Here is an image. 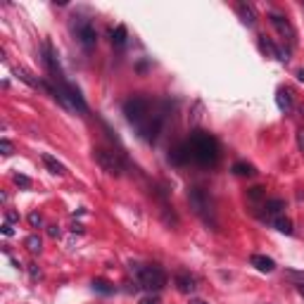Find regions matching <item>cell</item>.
<instances>
[{
    "instance_id": "obj_17",
    "label": "cell",
    "mask_w": 304,
    "mask_h": 304,
    "mask_svg": "<svg viewBox=\"0 0 304 304\" xmlns=\"http://www.w3.org/2000/svg\"><path fill=\"white\" fill-rule=\"evenodd\" d=\"M91 285L98 295H112V292H114V285H112L109 280H105V278H95Z\"/></svg>"
},
{
    "instance_id": "obj_29",
    "label": "cell",
    "mask_w": 304,
    "mask_h": 304,
    "mask_svg": "<svg viewBox=\"0 0 304 304\" xmlns=\"http://www.w3.org/2000/svg\"><path fill=\"white\" fill-rule=\"evenodd\" d=\"M297 147L304 152V129H300V131H297Z\"/></svg>"
},
{
    "instance_id": "obj_7",
    "label": "cell",
    "mask_w": 304,
    "mask_h": 304,
    "mask_svg": "<svg viewBox=\"0 0 304 304\" xmlns=\"http://www.w3.org/2000/svg\"><path fill=\"white\" fill-rule=\"evenodd\" d=\"M74 31H76V38H79V43L86 50H93V48H95V43H98V31L93 27V22L83 19V17H76Z\"/></svg>"
},
{
    "instance_id": "obj_30",
    "label": "cell",
    "mask_w": 304,
    "mask_h": 304,
    "mask_svg": "<svg viewBox=\"0 0 304 304\" xmlns=\"http://www.w3.org/2000/svg\"><path fill=\"white\" fill-rule=\"evenodd\" d=\"M48 236H50V238H60V228H57V226H50V228H48Z\"/></svg>"
},
{
    "instance_id": "obj_18",
    "label": "cell",
    "mask_w": 304,
    "mask_h": 304,
    "mask_svg": "<svg viewBox=\"0 0 304 304\" xmlns=\"http://www.w3.org/2000/svg\"><path fill=\"white\" fill-rule=\"evenodd\" d=\"M126 38H129V34H126V27H124V24L112 29V43H114L117 48H124V45H126Z\"/></svg>"
},
{
    "instance_id": "obj_23",
    "label": "cell",
    "mask_w": 304,
    "mask_h": 304,
    "mask_svg": "<svg viewBox=\"0 0 304 304\" xmlns=\"http://www.w3.org/2000/svg\"><path fill=\"white\" fill-rule=\"evenodd\" d=\"M288 276L297 280V290H300V295H302V297H304V276H300V273H295V271H290Z\"/></svg>"
},
{
    "instance_id": "obj_14",
    "label": "cell",
    "mask_w": 304,
    "mask_h": 304,
    "mask_svg": "<svg viewBox=\"0 0 304 304\" xmlns=\"http://www.w3.org/2000/svg\"><path fill=\"white\" fill-rule=\"evenodd\" d=\"M285 209V202L280 198H273V200H266L264 202V212H266V216H280V212Z\"/></svg>"
},
{
    "instance_id": "obj_20",
    "label": "cell",
    "mask_w": 304,
    "mask_h": 304,
    "mask_svg": "<svg viewBox=\"0 0 304 304\" xmlns=\"http://www.w3.org/2000/svg\"><path fill=\"white\" fill-rule=\"evenodd\" d=\"M24 247H27L31 254H40V250H43V240L34 233V236H29V238L24 240Z\"/></svg>"
},
{
    "instance_id": "obj_33",
    "label": "cell",
    "mask_w": 304,
    "mask_h": 304,
    "mask_svg": "<svg viewBox=\"0 0 304 304\" xmlns=\"http://www.w3.org/2000/svg\"><path fill=\"white\" fill-rule=\"evenodd\" d=\"M193 304H204V302H200V300H195V302H193Z\"/></svg>"
},
{
    "instance_id": "obj_10",
    "label": "cell",
    "mask_w": 304,
    "mask_h": 304,
    "mask_svg": "<svg viewBox=\"0 0 304 304\" xmlns=\"http://www.w3.org/2000/svg\"><path fill=\"white\" fill-rule=\"evenodd\" d=\"M236 12H238L242 24L254 27V22H257V12H254V7H252L250 2H238V5H236Z\"/></svg>"
},
{
    "instance_id": "obj_25",
    "label": "cell",
    "mask_w": 304,
    "mask_h": 304,
    "mask_svg": "<svg viewBox=\"0 0 304 304\" xmlns=\"http://www.w3.org/2000/svg\"><path fill=\"white\" fill-rule=\"evenodd\" d=\"M29 276H31V280H38L43 273H40V269L38 264H29Z\"/></svg>"
},
{
    "instance_id": "obj_13",
    "label": "cell",
    "mask_w": 304,
    "mask_h": 304,
    "mask_svg": "<svg viewBox=\"0 0 304 304\" xmlns=\"http://www.w3.org/2000/svg\"><path fill=\"white\" fill-rule=\"evenodd\" d=\"M276 105L280 112H290L292 109V93L288 91V88H280V91L276 93Z\"/></svg>"
},
{
    "instance_id": "obj_27",
    "label": "cell",
    "mask_w": 304,
    "mask_h": 304,
    "mask_svg": "<svg viewBox=\"0 0 304 304\" xmlns=\"http://www.w3.org/2000/svg\"><path fill=\"white\" fill-rule=\"evenodd\" d=\"M140 304H159V297L157 295H147V297L140 300Z\"/></svg>"
},
{
    "instance_id": "obj_21",
    "label": "cell",
    "mask_w": 304,
    "mask_h": 304,
    "mask_svg": "<svg viewBox=\"0 0 304 304\" xmlns=\"http://www.w3.org/2000/svg\"><path fill=\"white\" fill-rule=\"evenodd\" d=\"M12 181H14V185H19V188H31V178L24 176V173H14Z\"/></svg>"
},
{
    "instance_id": "obj_24",
    "label": "cell",
    "mask_w": 304,
    "mask_h": 304,
    "mask_svg": "<svg viewBox=\"0 0 304 304\" xmlns=\"http://www.w3.org/2000/svg\"><path fill=\"white\" fill-rule=\"evenodd\" d=\"M29 224L34 226V228H36V226L43 224V216H40L38 212H31V214H29Z\"/></svg>"
},
{
    "instance_id": "obj_8",
    "label": "cell",
    "mask_w": 304,
    "mask_h": 304,
    "mask_svg": "<svg viewBox=\"0 0 304 304\" xmlns=\"http://www.w3.org/2000/svg\"><path fill=\"white\" fill-rule=\"evenodd\" d=\"M269 17H271V24H273V27H276V31L280 34V38H283V40H288L290 45H295V40H297V31L292 29L290 22H288L285 17L276 14V12H271Z\"/></svg>"
},
{
    "instance_id": "obj_11",
    "label": "cell",
    "mask_w": 304,
    "mask_h": 304,
    "mask_svg": "<svg viewBox=\"0 0 304 304\" xmlns=\"http://www.w3.org/2000/svg\"><path fill=\"white\" fill-rule=\"evenodd\" d=\"M250 264L254 266L257 271H262V273H271V271L276 269V262H273L271 257H264V254H252Z\"/></svg>"
},
{
    "instance_id": "obj_15",
    "label": "cell",
    "mask_w": 304,
    "mask_h": 304,
    "mask_svg": "<svg viewBox=\"0 0 304 304\" xmlns=\"http://www.w3.org/2000/svg\"><path fill=\"white\" fill-rule=\"evenodd\" d=\"M176 288L181 292H193L195 290V278L188 276V273H178L176 276Z\"/></svg>"
},
{
    "instance_id": "obj_6",
    "label": "cell",
    "mask_w": 304,
    "mask_h": 304,
    "mask_svg": "<svg viewBox=\"0 0 304 304\" xmlns=\"http://www.w3.org/2000/svg\"><path fill=\"white\" fill-rule=\"evenodd\" d=\"M164 119H167V112L164 109H159V112H152L150 117H147L140 126H138V133H140V138L147 140V143H155L159 138V133L164 129Z\"/></svg>"
},
{
    "instance_id": "obj_12",
    "label": "cell",
    "mask_w": 304,
    "mask_h": 304,
    "mask_svg": "<svg viewBox=\"0 0 304 304\" xmlns=\"http://www.w3.org/2000/svg\"><path fill=\"white\" fill-rule=\"evenodd\" d=\"M40 159H43V164L48 167V171H50V173H57V176H65V173H67V167L60 162V159H55L50 152H43V155H40Z\"/></svg>"
},
{
    "instance_id": "obj_28",
    "label": "cell",
    "mask_w": 304,
    "mask_h": 304,
    "mask_svg": "<svg viewBox=\"0 0 304 304\" xmlns=\"http://www.w3.org/2000/svg\"><path fill=\"white\" fill-rule=\"evenodd\" d=\"M2 236H7V238H10V236H14V228H12V224H7V221L2 224Z\"/></svg>"
},
{
    "instance_id": "obj_9",
    "label": "cell",
    "mask_w": 304,
    "mask_h": 304,
    "mask_svg": "<svg viewBox=\"0 0 304 304\" xmlns=\"http://www.w3.org/2000/svg\"><path fill=\"white\" fill-rule=\"evenodd\" d=\"M169 162H171L173 167H183V164L190 162V150H188V143H185V140L169 150Z\"/></svg>"
},
{
    "instance_id": "obj_2",
    "label": "cell",
    "mask_w": 304,
    "mask_h": 304,
    "mask_svg": "<svg viewBox=\"0 0 304 304\" xmlns=\"http://www.w3.org/2000/svg\"><path fill=\"white\" fill-rule=\"evenodd\" d=\"M131 273L135 276L138 285L145 288V290H155L159 292L164 285H167V273L164 269L157 264H131Z\"/></svg>"
},
{
    "instance_id": "obj_22",
    "label": "cell",
    "mask_w": 304,
    "mask_h": 304,
    "mask_svg": "<svg viewBox=\"0 0 304 304\" xmlns=\"http://www.w3.org/2000/svg\"><path fill=\"white\" fill-rule=\"evenodd\" d=\"M0 152H2L5 157H10V155H12V143H10L7 138H2V140H0Z\"/></svg>"
},
{
    "instance_id": "obj_4",
    "label": "cell",
    "mask_w": 304,
    "mask_h": 304,
    "mask_svg": "<svg viewBox=\"0 0 304 304\" xmlns=\"http://www.w3.org/2000/svg\"><path fill=\"white\" fill-rule=\"evenodd\" d=\"M124 114H126V119L131 121V124L140 126L152 114V100L145 98V95H131L124 102Z\"/></svg>"
},
{
    "instance_id": "obj_31",
    "label": "cell",
    "mask_w": 304,
    "mask_h": 304,
    "mask_svg": "<svg viewBox=\"0 0 304 304\" xmlns=\"http://www.w3.org/2000/svg\"><path fill=\"white\" fill-rule=\"evenodd\" d=\"M14 221H19V214H17V212H7V224H14Z\"/></svg>"
},
{
    "instance_id": "obj_5",
    "label": "cell",
    "mask_w": 304,
    "mask_h": 304,
    "mask_svg": "<svg viewBox=\"0 0 304 304\" xmlns=\"http://www.w3.org/2000/svg\"><path fill=\"white\" fill-rule=\"evenodd\" d=\"M93 159L95 164L102 169V171L112 173V176H121L124 173V157L114 150H107V147H95L93 150Z\"/></svg>"
},
{
    "instance_id": "obj_3",
    "label": "cell",
    "mask_w": 304,
    "mask_h": 304,
    "mask_svg": "<svg viewBox=\"0 0 304 304\" xmlns=\"http://www.w3.org/2000/svg\"><path fill=\"white\" fill-rule=\"evenodd\" d=\"M188 202H190V207L195 209V214H198L204 224L216 226V219H214V202L207 190H202V188H190Z\"/></svg>"
},
{
    "instance_id": "obj_32",
    "label": "cell",
    "mask_w": 304,
    "mask_h": 304,
    "mask_svg": "<svg viewBox=\"0 0 304 304\" xmlns=\"http://www.w3.org/2000/svg\"><path fill=\"white\" fill-rule=\"evenodd\" d=\"M297 79H300V81L304 83V69H300V71H297Z\"/></svg>"
},
{
    "instance_id": "obj_19",
    "label": "cell",
    "mask_w": 304,
    "mask_h": 304,
    "mask_svg": "<svg viewBox=\"0 0 304 304\" xmlns=\"http://www.w3.org/2000/svg\"><path fill=\"white\" fill-rule=\"evenodd\" d=\"M231 171L236 173V176H254V167L252 164H247V162H236L233 167H231Z\"/></svg>"
},
{
    "instance_id": "obj_1",
    "label": "cell",
    "mask_w": 304,
    "mask_h": 304,
    "mask_svg": "<svg viewBox=\"0 0 304 304\" xmlns=\"http://www.w3.org/2000/svg\"><path fill=\"white\" fill-rule=\"evenodd\" d=\"M188 150H190V162H195L200 167H214L219 162V143L212 133L207 131H193L188 135Z\"/></svg>"
},
{
    "instance_id": "obj_26",
    "label": "cell",
    "mask_w": 304,
    "mask_h": 304,
    "mask_svg": "<svg viewBox=\"0 0 304 304\" xmlns=\"http://www.w3.org/2000/svg\"><path fill=\"white\" fill-rule=\"evenodd\" d=\"M262 195H264V188H259V185H257V188H252V190H250V198H252V200H259Z\"/></svg>"
},
{
    "instance_id": "obj_16",
    "label": "cell",
    "mask_w": 304,
    "mask_h": 304,
    "mask_svg": "<svg viewBox=\"0 0 304 304\" xmlns=\"http://www.w3.org/2000/svg\"><path fill=\"white\" fill-rule=\"evenodd\" d=\"M271 224L276 226L280 233H285V236H292V231H295V228H292V221L288 219V216H283V214H280V216H273Z\"/></svg>"
}]
</instances>
